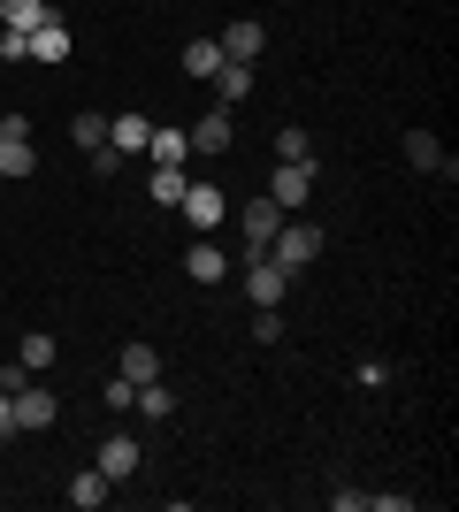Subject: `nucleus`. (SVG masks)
Listing matches in <instances>:
<instances>
[{
  "label": "nucleus",
  "instance_id": "obj_6",
  "mask_svg": "<svg viewBox=\"0 0 459 512\" xmlns=\"http://www.w3.org/2000/svg\"><path fill=\"white\" fill-rule=\"evenodd\" d=\"M8 398H16V436H23V428H54V413H62V406H54V390H46L39 375H31L23 390H8Z\"/></svg>",
  "mask_w": 459,
  "mask_h": 512
},
{
  "label": "nucleus",
  "instance_id": "obj_4",
  "mask_svg": "<svg viewBox=\"0 0 459 512\" xmlns=\"http://www.w3.org/2000/svg\"><path fill=\"white\" fill-rule=\"evenodd\" d=\"M245 291H253V306H284L291 299V268L268 253H245Z\"/></svg>",
  "mask_w": 459,
  "mask_h": 512
},
{
  "label": "nucleus",
  "instance_id": "obj_11",
  "mask_svg": "<svg viewBox=\"0 0 459 512\" xmlns=\"http://www.w3.org/2000/svg\"><path fill=\"white\" fill-rule=\"evenodd\" d=\"M222 62H261V23H253V16H238V23H230V31H222Z\"/></svg>",
  "mask_w": 459,
  "mask_h": 512
},
{
  "label": "nucleus",
  "instance_id": "obj_30",
  "mask_svg": "<svg viewBox=\"0 0 459 512\" xmlns=\"http://www.w3.org/2000/svg\"><path fill=\"white\" fill-rule=\"evenodd\" d=\"M0 62H31V46H23V31H0Z\"/></svg>",
  "mask_w": 459,
  "mask_h": 512
},
{
  "label": "nucleus",
  "instance_id": "obj_29",
  "mask_svg": "<svg viewBox=\"0 0 459 512\" xmlns=\"http://www.w3.org/2000/svg\"><path fill=\"white\" fill-rule=\"evenodd\" d=\"M406 505H414L406 490H368V512H406Z\"/></svg>",
  "mask_w": 459,
  "mask_h": 512
},
{
  "label": "nucleus",
  "instance_id": "obj_19",
  "mask_svg": "<svg viewBox=\"0 0 459 512\" xmlns=\"http://www.w3.org/2000/svg\"><path fill=\"white\" fill-rule=\"evenodd\" d=\"M46 16H54L46 0H0V23H8V31H39Z\"/></svg>",
  "mask_w": 459,
  "mask_h": 512
},
{
  "label": "nucleus",
  "instance_id": "obj_25",
  "mask_svg": "<svg viewBox=\"0 0 459 512\" xmlns=\"http://www.w3.org/2000/svg\"><path fill=\"white\" fill-rule=\"evenodd\" d=\"M138 413H146V421H169V413H176V398H169L161 383H138Z\"/></svg>",
  "mask_w": 459,
  "mask_h": 512
},
{
  "label": "nucleus",
  "instance_id": "obj_27",
  "mask_svg": "<svg viewBox=\"0 0 459 512\" xmlns=\"http://www.w3.org/2000/svg\"><path fill=\"white\" fill-rule=\"evenodd\" d=\"M253 337L276 344V337H284V314H276V306H261V314H253Z\"/></svg>",
  "mask_w": 459,
  "mask_h": 512
},
{
  "label": "nucleus",
  "instance_id": "obj_22",
  "mask_svg": "<svg viewBox=\"0 0 459 512\" xmlns=\"http://www.w3.org/2000/svg\"><path fill=\"white\" fill-rule=\"evenodd\" d=\"M184 184H192L184 169H153V176H146V192L161 199V207H176V199H184Z\"/></svg>",
  "mask_w": 459,
  "mask_h": 512
},
{
  "label": "nucleus",
  "instance_id": "obj_12",
  "mask_svg": "<svg viewBox=\"0 0 459 512\" xmlns=\"http://www.w3.org/2000/svg\"><path fill=\"white\" fill-rule=\"evenodd\" d=\"M23 46H31V62H62V54H69V23L46 16L39 31H23Z\"/></svg>",
  "mask_w": 459,
  "mask_h": 512
},
{
  "label": "nucleus",
  "instance_id": "obj_31",
  "mask_svg": "<svg viewBox=\"0 0 459 512\" xmlns=\"http://www.w3.org/2000/svg\"><path fill=\"white\" fill-rule=\"evenodd\" d=\"M0 436H16V398L0 390Z\"/></svg>",
  "mask_w": 459,
  "mask_h": 512
},
{
  "label": "nucleus",
  "instance_id": "obj_17",
  "mask_svg": "<svg viewBox=\"0 0 459 512\" xmlns=\"http://www.w3.org/2000/svg\"><path fill=\"white\" fill-rule=\"evenodd\" d=\"M184 153H192L184 130H153V138H146V161H153V169H184Z\"/></svg>",
  "mask_w": 459,
  "mask_h": 512
},
{
  "label": "nucleus",
  "instance_id": "obj_9",
  "mask_svg": "<svg viewBox=\"0 0 459 512\" xmlns=\"http://www.w3.org/2000/svg\"><path fill=\"white\" fill-rule=\"evenodd\" d=\"M92 467L108 474V482H131V474H138V436H108V444H100V459H92Z\"/></svg>",
  "mask_w": 459,
  "mask_h": 512
},
{
  "label": "nucleus",
  "instance_id": "obj_1",
  "mask_svg": "<svg viewBox=\"0 0 459 512\" xmlns=\"http://www.w3.org/2000/svg\"><path fill=\"white\" fill-rule=\"evenodd\" d=\"M268 260H284L291 276H299V268H314V260H322V230H314V222H291V214H284V230L268 237Z\"/></svg>",
  "mask_w": 459,
  "mask_h": 512
},
{
  "label": "nucleus",
  "instance_id": "obj_14",
  "mask_svg": "<svg viewBox=\"0 0 459 512\" xmlns=\"http://www.w3.org/2000/svg\"><path fill=\"white\" fill-rule=\"evenodd\" d=\"M406 169H421V176H437L444 169V146H437V130H406Z\"/></svg>",
  "mask_w": 459,
  "mask_h": 512
},
{
  "label": "nucleus",
  "instance_id": "obj_7",
  "mask_svg": "<svg viewBox=\"0 0 459 512\" xmlns=\"http://www.w3.org/2000/svg\"><path fill=\"white\" fill-rule=\"evenodd\" d=\"M238 230H245V253H268V237H276V230H284V207H276V199H253V207H245L238 214Z\"/></svg>",
  "mask_w": 459,
  "mask_h": 512
},
{
  "label": "nucleus",
  "instance_id": "obj_2",
  "mask_svg": "<svg viewBox=\"0 0 459 512\" xmlns=\"http://www.w3.org/2000/svg\"><path fill=\"white\" fill-rule=\"evenodd\" d=\"M314 184H322V169H314V161H276V176H268V199H276L284 214H299L306 199H314Z\"/></svg>",
  "mask_w": 459,
  "mask_h": 512
},
{
  "label": "nucleus",
  "instance_id": "obj_23",
  "mask_svg": "<svg viewBox=\"0 0 459 512\" xmlns=\"http://www.w3.org/2000/svg\"><path fill=\"white\" fill-rule=\"evenodd\" d=\"M23 367H31V375H46V367H54V337H46V329H31V337H23V352H16Z\"/></svg>",
  "mask_w": 459,
  "mask_h": 512
},
{
  "label": "nucleus",
  "instance_id": "obj_28",
  "mask_svg": "<svg viewBox=\"0 0 459 512\" xmlns=\"http://www.w3.org/2000/svg\"><path fill=\"white\" fill-rule=\"evenodd\" d=\"M108 406H115V413L138 406V383H131V375H115V383H108Z\"/></svg>",
  "mask_w": 459,
  "mask_h": 512
},
{
  "label": "nucleus",
  "instance_id": "obj_26",
  "mask_svg": "<svg viewBox=\"0 0 459 512\" xmlns=\"http://www.w3.org/2000/svg\"><path fill=\"white\" fill-rule=\"evenodd\" d=\"M352 383H360V390H383V383H391V367H383V360H360V367H352Z\"/></svg>",
  "mask_w": 459,
  "mask_h": 512
},
{
  "label": "nucleus",
  "instance_id": "obj_20",
  "mask_svg": "<svg viewBox=\"0 0 459 512\" xmlns=\"http://www.w3.org/2000/svg\"><path fill=\"white\" fill-rule=\"evenodd\" d=\"M215 69H222V46L215 39H192V46H184V77H215Z\"/></svg>",
  "mask_w": 459,
  "mask_h": 512
},
{
  "label": "nucleus",
  "instance_id": "obj_3",
  "mask_svg": "<svg viewBox=\"0 0 459 512\" xmlns=\"http://www.w3.org/2000/svg\"><path fill=\"white\" fill-rule=\"evenodd\" d=\"M31 169H39V153H31V123H23V115H0V176L23 184Z\"/></svg>",
  "mask_w": 459,
  "mask_h": 512
},
{
  "label": "nucleus",
  "instance_id": "obj_24",
  "mask_svg": "<svg viewBox=\"0 0 459 512\" xmlns=\"http://www.w3.org/2000/svg\"><path fill=\"white\" fill-rule=\"evenodd\" d=\"M69 138H77L85 153H100V146H108V115H77V123H69Z\"/></svg>",
  "mask_w": 459,
  "mask_h": 512
},
{
  "label": "nucleus",
  "instance_id": "obj_21",
  "mask_svg": "<svg viewBox=\"0 0 459 512\" xmlns=\"http://www.w3.org/2000/svg\"><path fill=\"white\" fill-rule=\"evenodd\" d=\"M276 161H314V138H306V123H284V130H276Z\"/></svg>",
  "mask_w": 459,
  "mask_h": 512
},
{
  "label": "nucleus",
  "instance_id": "obj_5",
  "mask_svg": "<svg viewBox=\"0 0 459 512\" xmlns=\"http://www.w3.org/2000/svg\"><path fill=\"white\" fill-rule=\"evenodd\" d=\"M176 214H184V222H192V230L207 237V230H222V222H230V199H222V184H184Z\"/></svg>",
  "mask_w": 459,
  "mask_h": 512
},
{
  "label": "nucleus",
  "instance_id": "obj_13",
  "mask_svg": "<svg viewBox=\"0 0 459 512\" xmlns=\"http://www.w3.org/2000/svg\"><path fill=\"white\" fill-rule=\"evenodd\" d=\"M184 276H192V283H222V276H230V253H222V245H207V237H199L192 253H184Z\"/></svg>",
  "mask_w": 459,
  "mask_h": 512
},
{
  "label": "nucleus",
  "instance_id": "obj_15",
  "mask_svg": "<svg viewBox=\"0 0 459 512\" xmlns=\"http://www.w3.org/2000/svg\"><path fill=\"white\" fill-rule=\"evenodd\" d=\"M108 497H115V482H108V474H100V467H85V474H69V505H77V512H92V505H108Z\"/></svg>",
  "mask_w": 459,
  "mask_h": 512
},
{
  "label": "nucleus",
  "instance_id": "obj_10",
  "mask_svg": "<svg viewBox=\"0 0 459 512\" xmlns=\"http://www.w3.org/2000/svg\"><path fill=\"white\" fill-rule=\"evenodd\" d=\"M146 138H153L146 115H108V146L123 153V161H138V153H146Z\"/></svg>",
  "mask_w": 459,
  "mask_h": 512
},
{
  "label": "nucleus",
  "instance_id": "obj_16",
  "mask_svg": "<svg viewBox=\"0 0 459 512\" xmlns=\"http://www.w3.org/2000/svg\"><path fill=\"white\" fill-rule=\"evenodd\" d=\"M115 367H123L131 383H161V352H153V344H138V337L115 352Z\"/></svg>",
  "mask_w": 459,
  "mask_h": 512
},
{
  "label": "nucleus",
  "instance_id": "obj_8",
  "mask_svg": "<svg viewBox=\"0 0 459 512\" xmlns=\"http://www.w3.org/2000/svg\"><path fill=\"white\" fill-rule=\"evenodd\" d=\"M184 138H192V153H230V138H238V130H230V107H215V115H199V123L184 130Z\"/></svg>",
  "mask_w": 459,
  "mask_h": 512
},
{
  "label": "nucleus",
  "instance_id": "obj_18",
  "mask_svg": "<svg viewBox=\"0 0 459 512\" xmlns=\"http://www.w3.org/2000/svg\"><path fill=\"white\" fill-rule=\"evenodd\" d=\"M207 85H215V92H222V107H238V100H245V92H253V62H222V69H215V77H207Z\"/></svg>",
  "mask_w": 459,
  "mask_h": 512
}]
</instances>
